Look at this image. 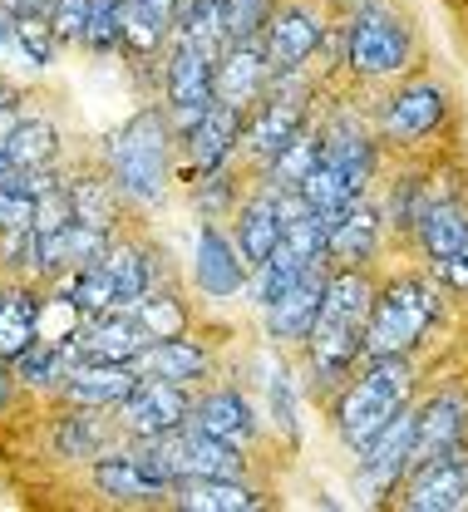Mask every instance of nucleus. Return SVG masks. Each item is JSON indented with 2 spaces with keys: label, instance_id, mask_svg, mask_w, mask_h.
I'll return each mask as SVG.
<instances>
[{
  "label": "nucleus",
  "instance_id": "f257e3e1",
  "mask_svg": "<svg viewBox=\"0 0 468 512\" xmlns=\"http://www.w3.org/2000/svg\"><path fill=\"white\" fill-rule=\"evenodd\" d=\"M375 306V286L365 276V266H340L331 271L326 286V306L311 325L306 345V370H311V389H340L355 375V360H365V320Z\"/></svg>",
  "mask_w": 468,
  "mask_h": 512
},
{
  "label": "nucleus",
  "instance_id": "f03ea898",
  "mask_svg": "<svg viewBox=\"0 0 468 512\" xmlns=\"http://www.w3.org/2000/svg\"><path fill=\"white\" fill-rule=\"evenodd\" d=\"M409 389H414L409 355L365 360V370L340 389V399H335V434L345 439V448H350L355 458L375 444L380 429L409 404Z\"/></svg>",
  "mask_w": 468,
  "mask_h": 512
},
{
  "label": "nucleus",
  "instance_id": "7ed1b4c3",
  "mask_svg": "<svg viewBox=\"0 0 468 512\" xmlns=\"http://www.w3.org/2000/svg\"><path fill=\"white\" fill-rule=\"evenodd\" d=\"M168 153H173V128H168L163 109H138L104 143V163H109L114 188L143 207L163 202V192H168Z\"/></svg>",
  "mask_w": 468,
  "mask_h": 512
},
{
  "label": "nucleus",
  "instance_id": "20e7f679",
  "mask_svg": "<svg viewBox=\"0 0 468 512\" xmlns=\"http://www.w3.org/2000/svg\"><path fill=\"white\" fill-rule=\"evenodd\" d=\"M439 281L429 276H395L375 291V306L365 320V360H380V355H409L429 325L439 320Z\"/></svg>",
  "mask_w": 468,
  "mask_h": 512
},
{
  "label": "nucleus",
  "instance_id": "39448f33",
  "mask_svg": "<svg viewBox=\"0 0 468 512\" xmlns=\"http://www.w3.org/2000/svg\"><path fill=\"white\" fill-rule=\"evenodd\" d=\"M414 60V30L390 5L345 15V69L355 79H395Z\"/></svg>",
  "mask_w": 468,
  "mask_h": 512
},
{
  "label": "nucleus",
  "instance_id": "423d86ee",
  "mask_svg": "<svg viewBox=\"0 0 468 512\" xmlns=\"http://www.w3.org/2000/svg\"><path fill=\"white\" fill-rule=\"evenodd\" d=\"M138 444L148 448V458L158 463V473L168 483H183V478H242V448L202 434L198 424H183L173 434L138 439Z\"/></svg>",
  "mask_w": 468,
  "mask_h": 512
},
{
  "label": "nucleus",
  "instance_id": "0eeeda50",
  "mask_svg": "<svg viewBox=\"0 0 468 512\" xmlns=\"http://www.w3.org/2000/svg\"><path fill=\"white\" fill-rule=\"evenodd\" d=\"M212 69H217V55H207L202 45H188V40H173L168 64H163V89H168L163 114L178 138H188V128L212 109Z\"/></svg>",
  "mask_w": 468,
  "mask_h": 512
},
{
  "label": "nucleus",
  "instance_id": "6e6552de",
  "mask_svg": "<svg viewBox=\"0 0 468 512\" xmlns=\"http://www.w3.org/2000/svg\"><path fill=\"white\" fill-rule=\"evenodd\" d=\"M400 508L409 512H464L468 508V444L419 458L400 483Z\"/></svg>",
  "mask_w": 468,
  "mask_h": 512
},
{
  "label": "nucleus",
  "instance_id": "1a4fd4ad",
  "mask_svg": "<svg viewBox=\"0 0 468 512\" xmlns=\"http://www.w3.org/2000/svg\"><path fill=\"white\" fill-rule=\"evenodd\" d=\"M375 119H380V138L385 143H419V138H429L449 119V89L439 79H429V74L404 79L395 94L380 99Z\"/></svg>",
  "mask_w": 468,
  "mask_h": 512
},
{
  "label": "nucleus",
  "instance_id": "9d476101",
  "mask_svg": "<svg viewBox=\"0 0 468 512\" xmlns=\"http://www.w3.org/2000/svg\"><path fill=\"white\" fill-rule=\"evenodd\" d=\"M321 45H326V15H321L316 5L291 0V5H276V10H271L267 30H262V50H267L271 74H296V69H306Z\"/></svg>",
  "mask_w": 468,
  "mask_h": 512
},
{
  "label": "nucleus",
  "instance_id": "9b49d317",
  "mask_svg": "<svg viewBox=\"0 0 468 512\" xmlns=\"http://www.w3.org/2000/svg\"><path fill=\"white\" fill-rule=\"evenodd\" d=\"M114 414H119V429H124L129 439H158V434H173V429L188 424L193 399H188L183 384L138 375V384L129 389V399H124Z\"/></svg>",
  "mask_w": 468,
  "mask_h": 512
},
{
  "label": "nucleus",
  "instance_id": "f8f14e48",
  "mask_svg": "<svg viewBox=\"0 0 468 512\" xmlns=\"http://www.w3.org/2000/svg\"><path fill=\"white\" fill-rule=\"evenodd\" d=\"M193 281L207 301H232L252 286V266L237 252V242H227V232L217 222H202L198 242H193Z\"/></svg>",
  "mask_w": 468,
  "mask_h": 512
},
{
  "label": "nucleus",
  "instance_id": "ddd939ff",
  "mask_svg": "<svg viewBox=\"0 0 468 512\" xmlns=\"http://www.w3.org/2000/svg\"><path fill=\"white\" fill-rule=\"evenodd\" d=\"M271 89V64L262 40H232L222 55H217V69H212V99L217 104H232V109H257Z\"/></svg>",
  "mask_w": 468,
  "mask_h": 512
},
{
  "label": "nucleus",
  "instance_id": "4468645a",
  "mask_svg": "<svg viewBox=\"0 0 468 512\" xmlns=\"http://www.w3.org/2000/svg\"><path fill=\"white\" fill-rule=\"evenodd\" d=\"M94 488L114 503H153V498H168L173 483L158 473V463L148 458V448H119V453H99L94 458Z\"/></svg>",
  "mask_w": 468,
  "mask_h": 512
},
{
  "label": "nucleus",
  "instance_id": "2eb2a0df",
  "mask_svg": "<svg viewBox=\"0 0 468 512\" xmlns=\"http://www.w3.org/2000/svg\"><path fill=\"white\" fill-rule=\"evenodd\" d=\"M326 286H331V266L321 261V266H311L281 301H271L262 306V320H267V335L276 345H301L306 335H311V325L321 316V306H326Z\"/></svg>",
  "mask_w": 468,
  "mask_h": 512
},
{
  "label": "nucleus",
  "instance_id": "dca6fc26",
  "mask_svg": "<svg viewBox=\"0 0 468 512\" xmlns=\"http://www.w3.org/2000/svg\"><path fill=\"white\" fill-rule=\"evenodd\" d=\"M409 468H414V409L404 404L400 414L380 429V439L360 453V483L370 493H395Z\"/></svg>",
  "mask_w": 468,
  "mask_h": 512
},
{
  "label": "nucleus",
  "instance_id": "f3484780",
  "mask_svg": "<svg viewBox=\"0 0 468 512\" xmlns=\"http://www.w3.org/2000/svg\"><path fill=\"white\" fill-rule=\"evenodd\" d=\"M459 444H468V394L449 384L434 399H424V409H414V463Z\"/></svg>",
  "mask_w": 468,
  "mask_h": 512
},
{
  "label": "nucleus",
  "instance_id": "a211bd4d",
  "mask_svg": "<svg viewBox=\"0 0 468 512\" xmlns=\"http://www.w3.org/2000/svg\"><path fill=\"white\" fill-rule=\"evenodd\" d=\"M74 340H79V355L84 360H124V365H134L138 350L153 345V335L138 320V311H109V316H99V320H79Z\"/></svg>",
  "mask_w": 468,
  "mask_h": 512
},
{
  "label": "nucleus",
  "instance_id": "6ab92c4d",
  "mask_svg": "<svg viewBox=\"0 0 468 512\" xmlns=\"http://www.w3.org/2000/svg\"><path fill=\"white\" fill-rule=\"evenodd\" d=\"M242 124H247V114H242V109H232V104H217V99H212V109H207L198 124L188 128V138H183L188 163H193L198 173H217V168H227V163H232V153H237V143H242Z\"/></svg>",
  "mask_w": 468,
  "mask_h": 512
},
{
  "label": "nucleus",
  "instance_id": "aec40b11",
  "mask_svg": "<svg viewBox=\"0 0 468 512\" xmlns=\"http://www.w3.org/2000/svg\"><path fill=\"white\" fill-rule=\"evenodd\" d=\"M380 232H385V217L355 197L340 217H331V232H326V266L340 271V266H365L375 247H380Z\"/></svg>",
  "mask_w": 468,
  "mask_h": 512
},
{
  "label": "nucleus",
  "instance_id": "412c9836",
  "mask_svg": "<svg viewBox=\"0 0 468 512\" xmlns=\"http://www.w3.org/2000/svg\"><path fill=\"white\" fill-rule=\"evenodd\" d=\"M134 384H138V370L124 365V360H79L65 375L60 394L69 404H84V409H119Z\"/></svg>",
  "mask_w": 468,
  "mask_h": 512
},
{
  "label": "nucleus",
  "instance_id": "4be33fe9",
  "mask_svg": "<svg viewBox=\"0 0 468 512\" xmlns=\"http://www.w3.org/2000/svg\"><path fill=\"white\" fill-rule=\"evenodd\" d=\"M321 158L335 163V168L345 173V183L360 192V197H365L370 178H375V168H380V148H375V138H370L360 124H350L345 114H340L335 124L321 128Z\"/></svg>",
  "mask_w": 468,
  "mask_h": 512
},
{
  "label": "nucleus",
  "instance_id": "5701e85b",
  "mask_svg": "<svg viewBox=\"0 0 468 512\" xmlns=\"http://www.w3.org/2000/svg\"><path fill=\"white\" fill-rule=\"evenodd\" d=\"M188 424H198L202 434H212V439H222V444H232V448H247L257 439V429H262L257 424V409L237 389L202 394L198 404H193V414H188Z\"/></svg>",
  "mask_w": 468,
  "mask_h": 512
},
{
  "label": "nucleus",
  "instance_id": "b1692460",
  "mask_svg": "<svg viewBox=\"0 0 468 512\" xmlns=\"http://www.w3.org/2000/svg\"><path fill=\"white\" fill-rule=\"evenodd\" d=\"M409 237L419 242V252H424L429 266L449 261V256L459 252V242L468 237V207L459 197H429V207L419 212V222H414Z\"/></svg>",
  "mask_w": 468,
  "mask_h": 512
},
{
  "label": "nucleus",
  "instance_id": "393cba45",
  "mask_svg": "<svg viewBox=\"0 0 468 512\" xmlns=\"http://www.w3.org/2000/svg\"><path fill=\"white\" fill-rule=\"evenodd\" d=\"M281 242V212H276V188L257 183V192L237 207V252L247 256V266H262Z\"/></svg>",
  "mask_w": 468,
  "mask_h": 512
},
{
  "label": "nucleus",
  "instance_id": "a878e982",
  "mask_svg": "<svg viewBox=\"0 0 468 512\" xmlns=\"http://www.w3.org/2000/svg\"><path fill=\"white\" fill-rule=\"evenodd\" d=\"M178 508L188 512H257L267 508V498L257 488H247L242 478H183L168 493Z\"/></svg>",
  "mask_w": 468,
  "mask_h": 512
},
{
  "label": "nucleus",
  "instance_id": "bb28decb",
  "mask_svg": "<svg viewBox=\"0 0 468 512\" xmlns=\"http://www.w3.org/2000/svg\"><path fill=\"white\" fill-rule=\"evenodd\" d=\"M178 30V0H124V50L153 60Z\"/></svg>",
  "mask_w": 468,
  "mask_h": 512
},
{
  "label": "nucleus",
  "instance_id": "cd10ccee",
  "mask_svg": "<svg viewBox=\"0 0 468 512\" xmlns=\"http://www.w3.org/2000/svg\"><path fill=\"white\" fill-rule=\"evenodd\" d=\"M134 370L138 375H153V380L188 384V380H202V375H207V350H202L198 340H183V335H173V340H153V345L138 350Z\"/></svg>",
  "mask_w": 468,
  "mask_h": 512
},
{
  "label": "nucleus",
  "instance_id": "c85d7f7f",
  "mask_svg": "<svg viewBox=\"0 0 468 512\" xmlns=\"http://www.w3.org/2000/svg\"><path fill=\"white\" fill-rule=\"evenodd\" d=\"M40 316H45V306L30 291H20V286L0 291V360H15L40 340Z\"/></svg>",
  "mask_w": 468,
  "mask_h": 512
},
{
  "label": "nucleus",
  "instance_id": "c756f323",
  "mask_svg": "<svg viewBox=\"0 0 468 512\" xmlns=\"http://www.w3.org/2000/svg\"><path fill=\"white\" fill-rule=\"evenodd\" d=\"M0 148L20 173H40V168H55V158H60V128L50 119H20Z\"/></svg>",
  "mask_w": 468,
  "mask_h": 512
},
{
  "label": "nucleus",
  "instance_id": "7c9ffc66",
  "mask_svg": "<svg viewBox=\"0 0 468 512\" xmlns=\"http://www.w3.org/2000/svg\"><path fill=\"white\" fill-rule=\"evenodd\" d=\"M316 163H321V128L306 124V128H301V133H296V138H291V143H286V148H281V153H276V158L267 163L262 183H267V188H276V192H281V188H301V183L311 178V168H316Z\"/></svg>",
  "mask_w": 468,
  "mask_h": 512
},
{
  "label": "nucleus",
  "instance_id": "2f4dec72",
  "mask_svg": "<svg viewBox=\"0 0 468 512\" xmlns=\"http://www.w3.org/2000/svg\"><path fill=\"white\" fill-rule=\"evenodd\" d=\"M316 266H321V261H316ZM306 271H311V261H301L286 242H276V252H271L262 266H252V301H257V311L271 306V301H281Z\"/></svg>",
  "mask_w": 468,
  "mask_h": 512
},
{
  "label": "nucleus",
  "instance_id": "473e14b6",
  "mask_svg": "<svg viewBox=\"0 0 468 512\" xmlns=\"http://www.w3.org/2000/svg\"><path fill=\"white\" fill-rule=\"evenodd\" d=\"M104 439H109V429H104L99 409H84V404H74L65 419H60V429H55L60 458H99Z\"/></svg>",
  "mask_w": 468,
  "mask_h": 512
},
{
  "label": "nucleus",
  "instance_id": "72a5a7b5",
  "mask_svg": "<svg viewBox=\"0 0 468 512\" xmlns=\"http://www.w3.org/2000/svg\"><path fill=\"white\" fill-rule=\"evenodd\" d=\"M301 197L311 202V212H321V217H340V212H345L360 192L345 183V173H340L335 163H326V158H321V163L311 168V178L301 183Z\"/></svg>",
  "mask_w": 468,
  "mask_h": 512
},
{
  "label": "nucleus",
  "instance_id": "f704fd0d",
  "mask_svg": "<svg viewBox=\"0 0 468 512\" xmlns=\"http://www.w3.org/2000/svg\"><path fill=\"white\" fill-rule=\"evenodd\" d=\"M69 202H74V217L89 222V227H114V202L119 188L114 178H69Z\"/></svg>",
  "mask_w": 468,
  "mask_h": 512
},
{
  "label": "nucleus",
  "instance_id": "c9c22d12",
  "mask_svg": "<svg viewBox=\"0 0 468 512\" xmlns=\"http://www.w3.org/2000/svg\"><path fill=\"white\" fill-rule=\"evenodd\" d=\"M84 50L89 55H119L124 50V0H89Z\"/></svg>",
  "mask_w": 468,
  "mask_h": 512
},
{
  "label": "nucleus",
  "instance_id": "e433bc0d",
  "mask_svg": "<svg viewBox=\"0 0 468 512\" xmlns=\"http://www.w3.org/2000/svg\"><path fill=\"white\" fill-rule=\"evenodd\" d=\"M267 404H271L276 429H281L291 444H301V404H296V380H291L286 365H271L267 370Z\"/></svg>",
  "mask_w": 468,
  "mask_h": 512
},
{
  "label": "nucleus",
  "instance_id": "4c0bfd02",
  "mask_svg": "<svg viewBox=\"0 0 468 512\" xmlns=\"http://www.w3.org/2000/svg\"><path fill=\"white\" fill-rule=\"evenodd\" d=\"M134 311H138V320L148 325V335H153V340H173V335H183V330H188V311H183V301H178V296H168V291H163V296H158V291H148Z\"/></svg>",
  "mask_w": 468,
  "mask_h": 512
},
{
  "label": "nucleus",
  "instance_id": "58836bf2",
  "mask_svg": "<svg viewBox=\"0 0 468 512\" xmlns=\"http://www.w3.org/2000/svg\"><path fill=\"white\" fill-rule=\"evenodd\" d=\"M429 197H439L429 183H419V178H400V183L390 188L385 227H395V232H414V222H419V212L429 207Z\"/></svg>",
  "mask_w": 468,
  "mask_h": 512
},
{
  "label": "nucleus",
  "instance_id": "ea45409f",
  "mask_svg": "<svg viewBox=\"0 0 468 512\" xmlns=\"http://www.w3.org/2000/svg\"><path fill=\"white\" fill-rule=\"evenodd\" d=\"M15 50L35 64V69H50L60 40H55V30H50L45 15H15Z\"/></svg>",
  "mask_w": 468,
  "mask_h": 512
},
{
  "label": "nucleus",
  "instance_id": "a19ab883",
  "mask_svg": "<svg viewBox=\"0 0 468 512\" xmlns=\"http://www.w3.org/2000/svg\"><path fill=\"white\" fill-rule=\"evenodd\" d=\"M276 0H222V15H227V35L232 40H262Z\"/></svg>",
  "mask_w": 468,
  "mask_h": 512
},
{
  "label": "nucleus",
  "instance_id": "79ce46f5",
  "mask_svg": "<svg viewBox=\"0 0 468 512\" xmlns=\"http://www.w3.org/2000/svg\"><path fill=\"white\" fill-rule=\"evenodd\" d=\"M202 183H198V202H202V212L207 217H217L227 202H232V188H227V173L217 168V173H198Z\"/></svg>",
  "mask_w": 468,
  "mask_h": 512
},
{
  "label": "nucleus",
  "instance_id": "37998d69",
  "mask_svg": "<svg viewBox=\"0 0 468 512\" xmlns=\"http://www.w3.org/2000/svg\"><path fill=\"white\" fill-rule=\"evenodd\" d=\"M434 276H439V286H449V291H468V237L459 242V252L449 256V261L434 266Z\"/></svg>",
  "mask_w": 468,
  "mask_h": 512
},
{
  "label": "nucleus",
  "instance_id": "c03bdc74",
  "mask_svg": "<svg viewBox=\"0 0 468 512\" xmlns=\"http://www.w3.org/2000/svg\"><path fill=\"white\" fill-rule=\"evenodd\" d=\"M5 5H10L15 15H50L55 0H5Z\"/></svg>",
  "mask_w": 468,
  "mask_h": 512
},
{
  "label": "nucleus",
  "instance_id": "a18cd8bd",
  "mask_svg": "<svg viewBox=\"0 0 468 512\" xmlns=\"http://www.w3.org/2000/svg\"><path fill=\"white\" fill-rule=\"evenodd\" d=\"M10 394H15V370H10V360H0V409L10 404Z\"/></svg>",
  "mask_w": 468,
  "mask_h": 512
},
{
  "label": "nucleus",
  "instance_id": "49530a36",
  "mask_svg": "<svg viewBox=\"0 0 468 512\" xmlns=\"http://www.w3.org/2000/svg\"><path fill=\"white\" fill-rule=\"evenodd\" d=\"M345 15H360V10H375V5H385V0H335Z\"/></svg>",
  "mask_w": 468,
  "mask_h": 512
},
{
  "label": "nucleus",
  "instance_id": "de8ad7c7",
  "mask_svg": "<svg viewBox=\"0 0 468 512\" xmlns=\"http://www.w3.org/2000/svg\"><path fill=\"white\" fill-rule=\"evenodd\" d=\"M193 5H202V0H178V20H183V15H188Z\"/></svg>",
  "mask_w": 468,
  "mask_h": 512
}]
</instances>
